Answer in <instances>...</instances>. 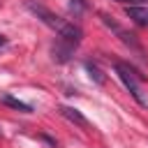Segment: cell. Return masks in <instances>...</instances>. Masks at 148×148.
I'll return each mask as SVG.
<instances>
[{"label":"cell","mask_w":148,"mask_h":148,"mask_svg":"<svg viewBox=\"0 0 148 148\" xmlns=\"http://www.w3.org/2000/svg\"><path fill=\"white\" fill-rule=\"evenodd\" d=\"M86 69H88V74H90V79H92L95 83H104V74H102L92 62H86Z\"/></svg>","instance_id":"cell-7"},{"label":"cell","mask_w":148,"mask_h":148,"mask_svg":"<svg viewBox=\"0 0 148 148\" xmlns=\"http://www.w3.org/2000/svg\"><path fill=\"white\" fill-rule=\"evenodd\" d=\"M28 9L32 12V14H37V18H42L49 28H53L56 32H60L65 25H67V21H62L60 16H56L53 12H49L46 7H42V5H35V2H28Z\"/></svg>","instance_id":"cell-2"},{"label":"cell","mask_w":148,"mask_h":148,"mask_svg":"<svg viewBox=\"0 0 148 148\" xmlns=\"http://www.w3.org/2000/svg\"><path fill=\"white\" fill-rule=\"evenodd\" d=\"M5 42H7V39H5V35H0V46H5Z\"/></svg>","instance_id":"cell-10"},{"label":"cell","mask_w":148,"mask_h":148,"mask_svg":"<svg viewBox=\"0 0 148 148\" xmlns=\"http://www.w3.org/2000/svg\"><path fill=\"white\" fill-rule=\"evenodd\" d=\"M58 113L62 116V118H67L69 123H74L76 127H90V123H88V118L79 111V109H74V106H58Z\"/></svg>","instance_id":"cell-4"},{"label":"cell","mask_w":148,"mask_h":148,"mask_svg":"<svg viewBox=\"0 0 148 148\" xmlns=\"http://www.w3.org/2000/svg\"><path fill=\"white\" fill-rule=\"evenodd\" d=\"M0 102L7 104V106H12V109H16V111H23V113H30V111H32L30 104H25V102H21V99H16V97H12V95H2Z\"/></svg>","instance_id":"cell-6"},{"label":"cell","mask_w":148,"mask_h":148,"mask_svg":"<svg viewBox=\"0 0 148 148\" xmlns=\"http://www.w3.org/2000/svg\"><path fill=\"white\" fill-rule=\"evenodd\" d=\"M125 14H127L134 23H139V25H148V9H146V7H136V5H132V7L125 9Z\"/></svg>","instance_id":"cell-5"},{"label":"cell","mask_w":148,"mask_h":148,"mask_svg":"<svg viewBox=\"0 0 148 148\" xmlns=\"http://www.w3.org/2000/svg\"><path fill=\"white\" fill-rule=\"evenodd\" d=\"M83 9H86V2H83V0H69V12H72L74 16L83 14Z\"/></svg>","instance_id":"cell-8"},{"label":"cell","mask_w":148,"mask_h":148,"mask_svg":"<svg viewBox=\"0 0 148 148\" xmlns=\"http://www.w3.org/2000/svg\"><path fill=\"white\" fill-rule=\"evenodd\" d=\"M99 16H102V21H104L109 28H113V30L118 32V37H120V39H123L127 46H132L134 51H141V46H139V42L134 39V35H132V32H125V30H123V28H120L116 21H111V16H106V14H99Z\"/></svg>","instance_id":"cell-3"},{"label":"cell","mask_w":148,"mask_h":148,"mask_svg":"<svg viewBox=\"0 0 148 148\" xmlns=\"http://www.w3.org/2000/svg\"><path fill=\"white\" fill-rule=\"evenodd\" d=\"M116 2H123V5H127V2H143V0H116Z\"/></svg>","instance_id":"cell-9"},{"label":"cell","mask_w":148,"mask_h":148,"mask_svg":"<svg viewBox=\"0 0 148 148\" xmlns=\"http://www.w3.org/2000/svg\"><path fill=\"white\" fill-rule=\"evenodd\" d=\"M113 69H116V74H118V79L125 83V88L132 92V97L141 104V106H146L148 102H146V97L141 95V88H139V81H141V76L130 67V65H125V62H116L113 65Z\"/></svg>","instance_id":"cell-1"}]
</instances>
